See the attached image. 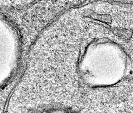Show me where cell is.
Wrapping results in <instances>:
<instances>
[{
	"label": "cell",
	"instance_id": "obj_1",
	"mask_svg": "<svg viewBox=\"0 0 133 113\" xmlns=\"http://www.w3.org/2000/svg\"><path fill=\"white\" fill-rule=\"evenodd\" d=\"M113 31L117 37L126 42L130 40L133 34V31L132 30L122 28H115Z\"/></svg>",
	"mask_w": 133,
	"mask_h": 113
},
{
	"label": "cell",
	"instance_id": "obj_2",
	"mask_svg": "<svg viewBox=\"0 0 133 113\" xmlns=\"http://www.w3.org/2000/svg\"><path fill=\"white\" fill-rule=\"evenodd\" d=\"M4 1L16 4L28 3L35 0H3Z\"/></svg>",
	"mask_w": 133,
	"mask_h": 113
}]
</instances>
